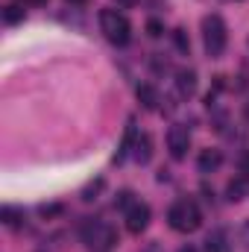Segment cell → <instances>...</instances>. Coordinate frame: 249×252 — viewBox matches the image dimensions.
I'll return each mask as SVG.
<instances>
[{"label":"cell","instance_id":"8","mask_svg":"<svg viewBox=\"0 0 249 252\" xmlns=\"http://www.w3.org/2000/svg\"><path fill=\"white\" fill-rule=\"evenodd\" d=\"M220 164H223V153H220V150H214V147L202 150V153H199V158H196L199 173H214Z\"/></svg>","mask_w":249,"mask_h":252},{"label":"cell","instance_id":"18","mask_svg":"<svg viewBox=\"0 0 249 252\" xmlns=\"http://www.w3.org/2000/svg\"><path fill=\"white\" fill-rule=\"evenodd\" d=\"M161 32H164L161 21H156V18H153V21H147V35H150V38H158Z\"/></svg>","mask_w":249,"mask_h":252},{"label":"cell","instance_id":"9","mask_svg":"<svg viewBox=\"0 0 249 252\" xmlns=\"http://www.w3.org/2000/svg\"><path fill=\"white\" fill-rule=\"evenodd\" d=\"M229 235H226V229H211L208 235H205V252H229Z\"/></svg>","mask_w":249,"mask_h":252},{"label":"cell","instance_id":"20","mask_svg":"<svg viewBox=\"0 0 249 252\" xmlns=\"http://www.w3.org/2000/svg\"><path fill=\"white\" fill-rule=\"evenodd\" d=\"M241 244H244V250L249 252V220L241 226Z\"/></svg>","mask_w":249,"mask_h":252},{"label":"cell","instance_id":"22","mask_svg":"<svg viewBox=\"0 0 249 252\" xmlns=\"http://www.w3.org/2000/svg\"><path fill=\"white\" fill-rule=\"evenodd\" d=\"M24 3H30V6H44L47 0H24Z\"/></svg>","mask_w":249,"mask_h":252},{"label":"cell","instance_id":"25","mask_svg":"<svg viewBox=\"0 0 249 252\" xmlns=\"http://www.w3.org/2000/svg\"><path fill=\"white\" fill-rule=\"evenodd\" d=\"M121 3H124V6H129V3H132V0H121Z\"/></svg>","mask_w":249,"mask_h":252},{"label":"cell","instance_id":"15","mask_svg":"<svg viewBox=\"0 0 249 252\" xmlns=\"http://www.w3.org/2000/svg\"><path fill=\"white\" fill-rule=\"evenodd\" d=\"M173 44H176V50H179V53H190V38H187V32L185 30H182V27H179V30H173Z\"/></svg>","mask_w":249,"mask_h":252},{"label":"cell","instance_id":"2","mask_svg":"<svg viewBox=\"0 0 249 252\" xmlns=\"http://www.w3.org/2000/svg\"><path fill=\"white\" fill-rule=\"evenodd\" d=\"M202 41H205V50H208L211 59H220L226 53L229 32H226V21L220 15H205L202 18Z\"/></svg>","mask_w":249,"mask_h":252},{"label":"cell","instance_id":"19","mask_svg":"<svg viewBox=\"0 0 249 252\" xmlns=\"http://www.w3.org/2000/svg\"><path fill=\"white\" fill-rule=\"evenodd\" d=\"M38 214L41 217H56V214H62V205H41Z\"/></svg>","mask_w":249,"mask_h":252},{"label":"cell","instance_id":"10","mask_svg":"<svg viewBox=\"0 0 249 252\" xmlns=\"http://www.w3.org/2000/svg\"><path fill=\"white\" fill-rule=\"evenodd\" d=\"M132 147H135V161H141V164H147V161L153 158V138H150L147 132H144V135H138Z\"/></svg>","mask_w":249,"mask_h":252},{"label":"cell","instance_id":"12","mask_svg":"<svg viewBox=\"0 0 249 252\" xmlns=\"http://www.w3.org/2000/svg\"><path fill=\"white\" fill-rule=\"evenodd\" d=\"M138 103L144 106V109H156L158 106V91H156V85H150V82H144V85H138Z\"/></svg>","mask_w":249,"mask_h":252},{"label":"cell","instance_id":"4","mask_svg":"<svg viewBox=\"0 0 249 252\" xmlns=\"http://www.w3.org/2000/svg\"><path fill=\"white\" fill-rule=\"evenodd\" d=\"M100 30L118 47H124L126 41L132 38V24H129V18H126L124 12H118V9H103L100 12Z\"/></svg>","mask_w":249,"mask_h":252},{"label":"cell","instance_id":"1","mask_svg":"<svg viewBox=\"0 0 249 252\" xmlns=\"http://www.w3.org/2000/svg\"><path fill=\"white\" fill-rule=\"evenodd\" d=\"M82 241L88 244V252H112L118 247V229L112 223L85 217V223H82Z\"/></svg>","mask_w":249,"mask_h":252},{"label":"cell","instance_id":"3","mask_svg":"<svg viewBox=\"0 0 249 252\" xmlns=\"http://www.w3.org/2000/svg\"><path fill=\"white\" fill-rule=\"evenodd\" d=\"M167 223H170V229L187 235V232H196L199 229L202 214H199V208H196L193 199H176L170 205V211H167Z\"/></svg>","mask_w":249,"mask_h":252},{"label":"cell","instance_id":"16","mask_svg":"<svg viewBox=\"0 0 249 252\" xmlns=\"http://www.w3.org/2000/svg\"><path fill=\"white\" fill-rule=\"evenodd\" d=\"M100 190H103V179H97V182H91L88 188L82 190V199H85V202H91V199H97V193H100Z\"/></svg>","mask_w":249,"mask_h":252},{"label":"cell","instance_id":"5","mask_svg":"<svg viewBox=\"0 0 249 252\" xmlns=\"http://www.w3.org/2000/svg\"><path fill=\"white\" fill-rule=\"evenodd\" d=\"M187 150H190V132L185 126H170L167 129V153L179 161L187 156Z\"/></svg>","mask_w":249,"mask_h":252},{"label":"cell","instance_id":"7","mask_svg":"<svg viewBox=\"0 0 249 252\" xmlns=\"http://www.w3.org/2000/svg\"><path fill=\"white\" fill-rule=\"evenodd\" d=\"M176 91H179V97H193V91H196V70H190V67H179L176 70Z\"/></svg>","mask_w":249,"mask_h":252},{"label":"cell","instance_id":"13","mask_svg":"<svg viewBox=\"0 0 249 252\" xmlns=\"http://www.w3.org/2000/svg\"><path fill=\"white\" fill-rule=\"evenodd\" d=\"M244 196H247V176L229 179V185H226V199H229V202H241Z\"/></svg>","mask_w":249,"mask_h":252},{"label":"cell","instance_id":"14","mask_svg":"<svg viewBox=\"0 0 249 252\" xmlns=\"http://www.w3.org/2000/svg\"><path fill=\"white\" fill-rule=\"evenodd\" d=\"M0 217H3V223H6L9 229H15V226H21V223H24V211H21V208H15V205H3Z\"/></svg>","mask_w":249,"mask_h":252},{"label":"cell","instance_id":"6","mask_svg":"<svg viewBox=\"0 0 249 252\" xmlns=\"http://www.w3.org/2000/svg\"><path fill=\"white\" fill-rule=\"evenodd\" d=\"M147 226H150V205H147V202H135V205L126 211V229H129L132 235H141Z\"/></svg>","mask_w":249,"mask_h":252},{"label":"cell","instance_id":"23","mask_svg":"<svg viewBox=\"0 0 249 252\" xmlns=\"http://www.w3.org/2000/svg\"><path fill=\"white\" fill-rule=\"evenodd\" d=\"M179 252H196V250H193V247H182Z\"/></svg>","mask_w":249,"mask_h":252},{"label":"cell","instance_id":"24","mask_svg":"<svg viewBox=\"0 0 249 252\" xmlns=\"http://www.w3.org/2000/svg\"><path fill=\"white\" fill-rule=\"evenodd\" d=\"M67 3H79V6H82V3H85V0H67Z\"/></svg>","mask_w":249,"mask_h":252},{"label":"cell","instance_id":"17","mask_svg":"<svg viewBox=\"0 0 249 252\" xmlns=\"http://www.w3.org/2000/svg\"><path fill=\"white\" fill-rule=\"evenodd\" d=\"M115 205H118V208H124V211H129V208L135 205V199H132V190H121V193H118V199H115Z\"/></svg>","mask_w":249,"mask_h":252},{"label":"cell","instance_id":"21","mask_svg":"<svg viewBox=\"0 0 249 252\" xmlns=\"http://www.w3.org/2000/svg\"><path fill=\"white\" fill-rule=\"evenodd\" d=\"M238 164H241V173H244V176L249 179V153H244V156L238 158Z\"/></svg>","mask_w":249,"mask_h":252},{"label":"cell","instance_id":"11","mask_svg":"<svg viewBox=\"0 0 249 252\" xmlns=\"http://www.w3.org/2000/svg\"><path fill=\"white\" fill-rule=\"evenodd\" d=\"M24 18H27V3H6V6H3V21H6L9 27L21 24Z\"/></svg>","mask_w":249,"mask_h":252}]
</instances>
